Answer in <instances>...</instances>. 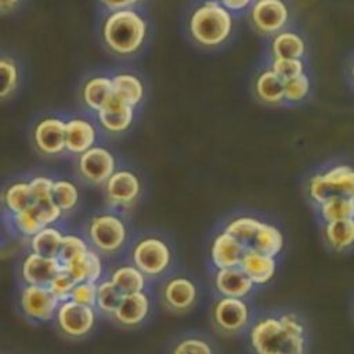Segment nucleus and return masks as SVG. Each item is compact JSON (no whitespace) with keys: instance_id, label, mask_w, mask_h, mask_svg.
<instances>
[{"instance_id":"412c9836","label":"nucleus","mask_w":354,"mask_h":354,"mask_svg":"<svg viewBox=\"0 0 354 354\" xmlns=\"http://www.w3.org/2000/svg\"><path fill=\"white\" fill-rule=\"evenodd\" d=\"M288 7L282 0H257L252 7V21L263 33H277L288 22Z\"/></svg>"},{"instance_id":"c9c22d12","label":"nucleus","mask_w":354,"mask_h":354,"mask_svg":"<svg viewBox=\"0 0 354 354\" xmlns=\"http://www.w3.org/2000/svg\"><path fill=\"white\" fill-rule=\"evenodd\" d=\"M51 201L64 213L76 209L79 203V189L69 180H54L51 188Z\"/></svg>"},{"instance_id":"4468645a","label":"nucleus","mask_w":354,"mask_h":354,"mask_svg":"<svg viewBox=\"0 0 354 354\" xmlns=\"http://www.w3.org/2000/svg\"><path fill=\"white\" fill-rule=\"evenodd\" d=\"M62 270L55 257H44L26 249L17 266L19 283L26 285H44Z\"/></svg>"},{"instance_id":"f03ea898","label":"nucleus","mask_w":354,"mask_h":354,"mask_svg":"<svg viewBox=\"0 0 354 354\" xmlns=\"http://www.w3.org/2000/svg\"><path fill=\"white\" fill-rule=\"evenodd\" d=\"M124 259L138 268L153 285L177 268V252L171 241L156 232L131 238Z\"/></svg>"},{"instance_id":"f3484780","label":"nucleus","mask_w":354,"mask_h":354,"mask_svg":"<svg viewBox=\"0 0 354 354\" xmlns=\"http://www.w3.org/2000/svg\"><path fill=\"white\" fill-rule=\"evenodd\" d=\"M281 260L257 252L254 249H246L241 257L238 267L246 274V277L254 283L257 289L270 285L278 272Z\"/></svg>"},{"instance_id":"a18cd8bd","label":"nucleus","mask_w":354,"mask_h":354,"mask_svg":"<svg viewBox=\"0 0 354 354\" xmlns=\"http://www.w3.org/2000/svg\"><path fill=\"white\" fill-rule=\"evenodd\" d=\"M102 6H105L108 10L118 11V10H126L130 6L138 3L140 0H100Z\"/></svg>"},{"instance_id":"79ce46f5","label":"nucleus","mask_w":354,"mask_h":354,"mask_svg":"<svg viewBox=\"0 0 354 354\" xmlns=\"http://www.w3.org/2000/svg\"><path fill=\"white\" fill-rule=\"evenodd\" d=\"M53 178L47 176H36L28 181L33 203H47L51 202V188H53Z\"/></svg>"},{"instance_id":"de8ad7c7","label":"nucleus","mask_w":354,"mask_h":354,"mask_svg":"<svg viewBox=\"0 0 354 354\" xmlns=\"http://www.w3.org/2000/svg\"><path fill=\"white\" fill-rule=\"evenodd\" d=\"M21 0H0V12H8L19 4Z\"/></svg>"},{"instance_id":"2f4dec72","label":"nucleus","mask_w":354,"mask_h":354,"mask_svg":"<svg viewBox=\"0 0 354 354\" xmlns=\"http://www.w3.org/2000/svg\"><path fill=\"white\" fill-rule=\"evenodd\" d=\"M122 297L123 295L106 278H102L95 283L94 308L101 318L108 319L122 301Z\"/></svg>"},{"instance_id":"37998d69","label":"nucleus","mask_w":354,"mask_h":354,"mask_svg":"<svg viewBox=\"0 0 354 354\" xmlns=\"http://www.w3.org/2000/svg\"><path fill=\"white\" fill-rule=\"evenodd\" d=\"M76 282L64 271L61 270L48 283H47V288L50 289V292L55 296V299L58 301H64V300H68L69 299V295H71V290L73 288Z\"/></svg>"},{"instance_id":"f257e3e1","label":"nucleus","mask_w":354,"mask_h":354,"mask_svg":"<svg viewBox=\"0 0 354 354\" xmlns=\"http://www.w3.org/2000/svg\"><path fill=\"white\" fill-rule=\"evenodd\" d=\"M241 337L248 354H310L313 344L307 317L290 306L257 310Z\"/></svg>"},{"instance_id":"cd10ccee","label":"nucleus","mask_w":354,"mask_h":354,"mask_svg":"<svg viewBox=\"0 0 354 354\" xmlns=\"http://www.w3.org/2000/svg\"><path fill=\"white\" fill-rule=\"evenodd\" d=\"M111 82L115 100L133 108L142 100L144 86L137 76L131 73H119L111 77Z\"/></svg>"},{"instance_id":"9d476101","label":"nucleus","mask_w":354,"mask_h":354,"mask_svg":"<svg viewBox=\"0 0 354 354\" xmlns=\"http://www.w3.org/2000/svg\"><path fill=\"white\" fill-rule=\"evenodd\" d=\"M58 300L44 285L19 283L17 292V308L19 314L33 325L53 321Z\"/></svg>"},{"instance_id":"2eb2a0df","label":"nucleus","mask_w":354,"mask_h":354,"mask_svg":"<svg viewBox=\"0 0 354 354\" xmlns=\"http://www.w3.org/2000/svg\"><path fill=\"white\" fill-rule=\"evenodd\" d=\"M105 278L124 296L152 288L145 275L124 257L106 261Z\"/></svg>"},{"instance_id":"9b49d317","label":"nucleus","mask_w":354,"mask_h":354,"mask_svg":"<svg viewBox=\"0 0 354 354\" xmlns=\"http://www.w3.org/2000/svg\"><path fill=\"white\" fill-rule=\"evenodd\" d=\"M310 199L319 205L335 196H354V171L348 165H337L325 173L311 177L308 184Z\"/></svg>"},{"instance_id":"1a4fd4ad","label":"nucleus","mask_w":354,"mask_h":354,"mask_svg":"<svg viewBox=\"0 0 354 354\" xmlns=\"http://www.w3.org/2000/svg\"><path fill=\"white\" fill-rule=\"evenodd\" d=\"M153 288V286H152ZM124 295L108 321L122 330H137L152 321L156 313L153 289Z\"/></svg>"},{"instance_id":"423d86ee","label":"nucleus","mask_w":354,"mask_h":354,"mask_svg":"<svg viewBox=\"0 0 354 354\" xmlns=\"http://www.w3.org/2000/svg\"><path fill=\"white\" fill-rule=\"evenodd\" d=\"M147 36V24L144 18L130 10L112 11L104 22L102 37L106 46L116 54L129 55L136 53Z\"/></svg>"},{"instance_id":"49530a36","label":"nucleus","mask_w":354,"mask_h":354,"mask_svg":"<svg viewBox=\"0 0 354 354\" xmlns=\"http://www.w3.org/2000/svg\"><path fill=\"white\" fill-rule=\"evenodd\" d=\"M252 0H220V4L225 8V10H232V11H239L243 10L246 6H249Z\"/></svg>"},{"instance_id":"f704fd0d","label":"nucleus","mask_w":354,"mask_h":354,"mask_svg":"<svg viewBox=\"0 0 354 354\" xmlns=\"http://www.w3.org/2000/svg\"><path fill=\"white\" fill-rule=\"evenodd\" d=\"M256 94L267 104H278L283 100V80L271 69L264 71L256 80Z\"/></svg>"},{"instance_id":"39448f33","label":"nucleus","mask_w":354,"mask_h":354,"mask_svg":"<svg viewBox=\"0 0 354 354\" xmlns=\"http://www.w3.org/2000/svg\"><path fill=\"white\" fill-rule=\"evenodd\" d=\"M256 311L252 299L213 296L207 307V319L216 335L238 337L245 333Z\"/></svg>"},{"instance_id":"7ed1b4c3","label":"nucleus","mask_w":354,"mask_h":354,"mask_svg":"<svg viewBox=\"0 0 354 354\" xmlns=\"http://www.w3.org/2000/svg\"><path fill=\"white\" fill-rule=\"evenodd\" d=\"M152 286H155L156 303L165 311L174 315L192 313L203 297L201 279L194 272L178 267Z\"/></svg>"},{"instance_id":"b1692460","label":"nucleus","mask_w":354,"mask_h":354,"mask_svg":"<svg viewBox=\"0 0 354 354\" xmlns=\"http://www.w3.org/2000/svg\"><path fill=\"white\" fill-rule=\"evenodd\" d=\"M97 133L94 126L82 118H73L65 122V149L80 155L94 147Z\"/></svg>"},{"instance_id":"ea45409f","label":"nucleus","mask_w":354,"mask_h":354,"mask_svg":"<svg viewBox=\"0 0 354 354\" xmlns=\"http://www.w3.org/2000/svg\"><path fill=\"white\" fill-rule=\"evenodd\" d=\"M271 71L283 82L293 79L304 73V65L301 59L296 58H274Z\"/></svg>"},{"instance_id":"c756f323","label":"nucleus","mask_w":354,"mask_h":354,"mask_svg":"<svg viewBox=\"0 0 354 354\" xmlns=\"http://www.w3.org/2000/svg\"><path fill=\"white\" fill-rule=\"evenodd\" d=\"M263 220L254 217V216H248V214H242V216H236L232 217L231 220H228L224 225H223V231H225L227 234H230L232 238H235L243 248H249L253 236L257 231V228L260 227Z\"/></svg>"},{"instance_id":"a211bd4d","label":"nucleus","mask_w":354,"mask_h":354,"mask_svg":"<svg viewBox=\"0 0 354 354\" xmlns=\"http://www.w3.org/2000/svg\"><path fill=\"white\" fill-rule=\"evenodd\" d=\"M115 167L113 155L102 147H91L79 156V170L93 184H105Z\"/></svg>"},{"instance_id":"473e14b6","label":"nucleus","mask_w":354,"mask_h":354,"mask_svg":"<svg viewBox=\"0 0 354 354\" xmlns=\"http://www.w3.org/2000/svg\"><path fill=\"white\" fill-rule=\"evenodd\" d=\"M274 58H296L301 59L306 51V43L297 33L281 32L277 33L271 43Z\"/></svg>"},{"instance_id":"58836bf2","label":"nucleus","mask_w":354,"mask_h":354,"mask_svg":"<svg viewBox=\"0 0 354 354\" xmlns=\"http://www.w3.org/2000/svg\"><path fill=\"white\" fill-rule=\"evenodd\" d=\"M19 71L17 62L7 55L0 57V100L8 98L18 86Z\"/></svg>"},{"instance_id":"ddd939ff","label":"nucleus","mask_w":354,"mask_h":354,"mask_svg":"<svg viewBox=\"0 0 354 354\" xmlns=\"http://www.w3.org/2000/svg\"><path fill=\"white\" fill-rule=\"evenodd\" d=\"M163 354H221L218 340L203 329H185L173 335Z\"/></svg>"},{"instance_id":"393cba45","label":"nucleus","mask_w":354,"mask_h":354,"mask_svg":"<svg viewBox=\"0 0 354 354\" xmlns=\"http://www.w3.org/2000/svg\"><path fill=\"white\" fill-rule=\"evenodd\" d=\"M285 246L286 239L282 230L275 224L263 220L248 249H254L264 254L279 259L285 250Z\"/></svg>"},{"instance_id":"6e6552de","label":"nucleus","mask_w":354,"mask_h":354,"mask_svg":"<svg viewBox=\"0 0 354 354\" xmlns=\"http://www.w3.org/2000/svg\"><path fill=\"white\" fill-rule=\"evenodd\" d=\"M232 17L217 1H205L191 15L189 32L195 41L202 46H218L230 36Z\"/></svg>"},{"instance_id":"4be33fe9","label":"nucleus","mask_w":354,"mask_h":354,"mask_svg":"<svg viewBox=\"0 0 354 354\" xmlns=\"http://www.w3.org/2000/svg\"><path fill=\"white\" fill-rule=\"evenodd\" d=\"M321 236L325 248L336 254H347L354 243V218L322 223Z\"/></svg>"},{"instance_id":"5701e85b","label":"nucleus","mask_w":354,"mask_h":354,"mask_svg":"<svg viewBox=\"0 0 354 354\" xmlns=\"http://www.w3.org/2000/svg\"><path fill=\"white\" fill-rule=\"evenodd\" d=\"M105 268H106V261L95 253L93 249H88L84 254L79 256L62 270L75 281H90L97 283L100 279L105 278Z\"/></svg>"},{"instance_id":"e433bc0d","label":"nucleus","mask_w":354,"mask_h":354,"mask_svg":"<svg viewBox=\"0 0 354 354\" xmlns=\"http://www.w3.org/2000/svg\"><path fill=\"white\" fill-rule=\"evenodd\" d=\"M10 221L14 231L25 239L30 238L33 234H36L39 230L44 227L35 203L15 214H11Z\"/></svg>"},{"instance_id":"7c9ffc66","label":"nucleus","mask_w":354,"mask_h":354,"mask_svg":"<svg viewBox=\"0 0 354 354\" xmlns=\"http://www.w3.org/2000/svg\"><path fill=\"white\" fill-rule=\"evenodd\" d=\"M321 223L354 218V196H335L317 205Z\"/></svg>"},{"instance_id":"20e7f679","label":"nucleus","mask_w":354,"mask_h":354,"mask_svg":"<svg viewBox=\"0 0 354 354\" xmlns=\"http://www.w3.org/2000/svg\"><path fill=\"white\" fill-rule=\"evenodd\" d=\"M84 238L90 249L105 261H112L123 257L131 241V234L122 216L112 212H101L87 221Z\"/></svg>"},{"instance_id":"0eeeda50","label":"nucleus","mask_w":354,"mask_h":354,"mask_svg":"<svg viewBox=\"0 0 354 354\" xmlns=\"http://www.w3.org/2000/svg\"><path fill=\"white\" fill-rule=\"evenodd\" d=\"M100 322L101 317L94 307L77 304L72 300L59 301L51 321L55 332L71 343L90 339L98 330Z\"/></svg>"},{"instance_id":"bb28decb","label":"nucleus","mask_w":354,"mask_h":354,"mask_svg":"<svg viewBox=\"0 0 354 354\" xmlns=\"http://www.w3.org/2000/svg\"><path fill=\"white\" fill-rule=\"evenodd\" d=\"M64 231L57 225H46L26 239V249L44 257H57Z\"/></svg>"},{"instance_id":"f8f14e48","label":"nucleus","mask_w":354,"mask_h":354,"mask_svg":"<svg viewBox=\"0 0 354 354\" xmlns=\"http://www.w3.org/2000/svg\"><path fill=\"white\" fill-rule=\"evenodd\" d=\"M207 274L213 296L253 299L259 290L238 266L207 270Z\"/></svg>"},{"instance_id":"dca6fc26","label":"nucleus","mask_w":354,"mask_h":354,"mask_svg":"<svg viewBox=\"0 0 354 354\" xmlns=\"http://www.w3.org/2000/svg\"><path fill=\"white\" fill-rule=\"evenodd\" d=\"M245 250L246 248H243L235 238L220 230L210 239L206 253V267L207 270L235 267L239 264Z\"/></svg>"},{"instance_id":"a19ab883","label":"nucleus","mask_w":354,"mask_h":354,"mask_svg":"<svg viewBox=\"0 0 354 354\" xmlns=\"http://www.w3.org/2000/svg\"><path fill=\"white\" fill-rule=\"evenodd\" d=\"M310 90V80L306 73H301L293 79L283 82V100L290 102L301 101Z\"/></svg>"},{"instance_id":"c03bdc74","label":"nucleus","mask_w":354,"mask_h":354,"mask_svg":"<svg viewBox=\"0 0 354 354\" xmlns=\"http://www.w3.org/2000/svg\"><path fill=\"white\" fill-rule=\"evenodd\" d=\"M77 304L83 306H91L94 307L95 300V283L90 281H80L76 282L71 290L69 299Z\"/></svg>"},{"instance_id":"a878e982","label":"nucleus","mask_w":354,"mask_h":354,"mask_svg":"<svg viewBox=\"0 0 354 354\" xmlns=\"http://www.w3.org/2000/svg\"><path fill=\"white\" fill-rule=\"evenodd\" d=\"M134 118V108L112 98L101 111H98V119L101 126L111 133L126 131Z\"/></svg>"},{"instance_id":"6ab92c4d","label":"nucleus","mask_w":354,"mask_h":354,"mask_svg":"<svg viewBox=\"0 0 354 354\" xmlns=\"http://www.w3.org/2000/svg\"><path fill=\"white\" fill-rule=\"evenodd\" d=\"M140 192L141 183L138 177L129 170H115L105 183L106 199L116 207L131 206L140 196Z\"/></svg>"},{"instance_id":"c85d7f7f","label":"nucleus","mask_w":354,"mask_h":354,"mask_svg":"<svg viewBox=\"0 0 354 354\" xmlns=\"http://www.w3.org/2000/svg\"><path fill=\"white\" fill-rule=\"evenodd\" d=\"M82 97L90 109L101 111L113 98L111 77L95 76L88 79L83 86Z\"/></svg>"},{"instance_id":"aec40b11","label":"nucleus","mask_w":354,"mask_h":354,"mask_svg":"<svg viewBox=\"0 0 354 354\" xmlns=\"http://www.w3.org/2000/svg\"><path fill=\"white\" fill-rule=\"evenodd\" d=\"M36 148L44 155H58L65 151V120L48 116L37 122L33 129Z\"/></svg>"},{"instance_id":"4c0bfd02","label":"nucleus","mask_w":354,"mask_h":354,"mask_svg":"<svg viewBox=\"0 0 354 354\" xmlns=\"http://www.w3.org/2000/svg\"><path fill=\"white\" fill-rule=\"evenodd\" d=\"M90 249L86 238L75 232H65L57 253V260L61 267H65L79 256L84 254Z\"/></svg>"},{"instance_id":"72a5a7b5","label":"nucleus","mask_w":354,"mask_h":354,"mask_svg":"<svg viewBox=\"0 0 354 354\" xmlns=\"http://www.w3.org/2000/svg\"><path fill=\"white\" fill-rule=\"evenodd\" d=\"M32 203H33V198H32V192L28 181L11 183L4 189L3 205L10 216L29 207Z\"/></svg>"}]
</instances>
